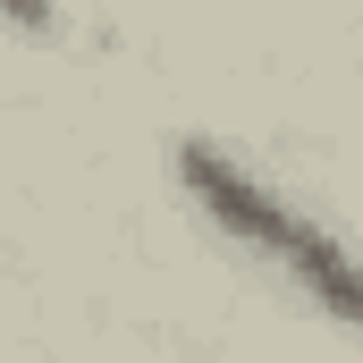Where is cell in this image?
Instances as JSON below:
<instances>
[{
	"label": "cell",
	"instance_id": "cell-1",
	"mask_svg": "<svg viewBox=\"0 0 363 363\" xmlns=\"http://www.w3.org/2000/svg\"><path fill=\"white\" fill-rule=\"evenodd\" d=\"M178 186L254 271H271L279 287H296V296H304L313 313H330L338 330H363V254L338 245L313 211H296L279 186H262L237 152H220V144H203V135L178 144Z\"/></svg>",
	"mask_w": 363,
	"mask_h": 363
},
{
	"label": "cell",
	"instance_id": "cell-2",
	"mask_svg": "<svg viewBox=\"0 0 363 363\" xmlns=\"http://www.w3.org/2000/svg\"><path fill=\"white\" fill-rule=\"evenodd\" d=\"M9 17H17L26 34H43V0H9Z\"/></svg>",
	"mask_w": 363,
	"mask_h": 363
}]
</instances>
